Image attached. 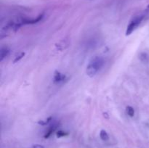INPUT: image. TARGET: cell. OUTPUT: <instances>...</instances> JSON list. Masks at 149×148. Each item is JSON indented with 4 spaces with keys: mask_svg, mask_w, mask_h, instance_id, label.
Here are the masks:
<instances>
[{
    "mask_svg": "<svg viewBox=\"0 0 149 148\" xmlns=\"http://www.w3.org/2000/svg\"><path fill=\"white\" fill-rule=\"evenodd\" d=\"M103 65V59L100 57H95L89 62L88 65L87 66V75L90 77H94L96 75L99 70L102 68Z\"/></svg>",
    "mask_w": 149,
    "mask_h": 148,
    "instance_id": "cell-1",
    "label": "cell"
},
{
    "mask_svg": "<svg viewBox=\"0 0 149 148\" xmlns=\"http://www.w3.org/2000/svg\"><path fill=\"white\" fill-rule=\"evenodd\" d=\"M143 19V15H138L132 19L130 21V24L128 25L127 28L126 30V36H129L138 27L141 23L142 22Z\"/></svg>",
    "mask_w": 149,
    "mask_h": 148,
    "instance_id": "cell-2",
    "label": "cell"
},
{
    "mask_svg": "<svg viewBox=\"0 0 149 148\" xmlns=\"http://www.w3.org/2000/svg\"><path fill=\"white\" fill-rule=\"evenodd\" d=\"M70 44V41L68 39H63V40L60 41L58 43H57L55 44V47L59 51H63L64 49H66Z\"/></svg>",
    "mask_w": 149,
    "mask_h": 148,
    "instance_id": "cell-3",
    "label": "cell"
},
{
    "mask_svg": "<svg viewBox=\"0 0 149 148\" xmlns=\"http://www.w3.org/2000/svg\"><path fill=\"white\" fill-rule=\"evenodd\" d=\"M10 53V49L7 46L1 47L0 49V61H2Z\"/></svg>",
    "mask_w": 149,
    "mask_h": 148,
    "instance_id": "cell-4",
    "label": "cell"
},
{
    "mask_svg": "<svg viewBox=\"0 0 149 148\" xmlns=\"http://www.w3.org/2000/svg\"><path fill=\"white\" fill-rule=\"evenodd\" d=\"M65 78V75H63L61 73L58 71H55V74H54V78L53 81L55 83H59L61 81H62Z\"/></svg>",
    "mask_w": 149,
    "mask_h": 148,
    "instance_id": "cell-5",
    "label": "cell"
},
{
    "mask_svg": "<svg viewBox=\"0 0 149 148\" xmlns=\"http://www.w3.org/2000/svg\"><path fill=\"white\" fill-rule=\"evenodd\" d=\"M42 17H43V15H40L36 19H33V20H24V24H34V23H36L40 21L42 19Z\"/></svg>",
    "mask_w": 149,
    "mask_h": 148,
    "instance_id": "cell-6",
    "label": "cell"
},
{
    "mask_svg": "<svg viewBox=\"0 0 149 148\" xmlns=\"http://www.w3.org/2000/svg\"><path fill=\"white\" fill-rule=\"evenodd\" d=\"M100 137L102 140L107 141L109 140V135H108L107 132L105 130H101L100 132Z\"/></svg>",
    "mask_w": 149,
    "mask_h": 148,
    "instance_id": "cell-7",
    "label": "cell"
},
{
    "mask_svg": "<svg viewBox=\"0 0 149 148\" xmlns=\"http://www.w3.org/2000/svg\"><path fill=\"white\" fill-rule=\"evenodd\" d=\"M56 128H57V125L56 124H53V125H52V126H51L50 127H49V130H48V131L47 132L46 134L45 135V138H48V137H49V136L51 135V133H52V132H53L55 130V129H56Z\"/></svg>",
    "mask_w": 149,
    "mask_h": 148,
    "instance_id": "cell-8",
    "label": "cell"
},
{
    "mask_svg": "<svg viewBox=\"0 0 149 148\" xmlns=\"http://www.w3.org/2000/svg\"><path fill=\"white\" fill-rule=\"evenodd\" d=\"M126 111L128 115H130V117H133L134 114H135V110H134L133 107H132L131 106H128V107H127Z\"/></svg>",
    "mask_w": 149,
    "mask_h": 148,
    "instance_id": "cell-9",
    "label": "cell"
},
{
    "mask_svg": "<svg viewBox=\"0 0 149 148\" xmlns=\"http://www.w3.org/2000/svg\"><path fill=\"white\" fill-rule=\"evenodd\" d=\"M24 55H25V52H20V53H19L18 55H16L15 58L14 60H13V62H14V63H15V62L20 61V59H21L22 58L24 57Z\"/></svg>",
    "mask_w": 149,
    "mask_h": 148,
    "instance_id": "cell-10",
    "label": "cell"
},
{
    "mask_svg": "<svg viewBox=\"0 0 149 148\" xmlns=\"http://www.w3.org/2000/svg\"><path fill=\"white\" fill-rule=\"evenodd\" d=\"M140 59H141V60L142 61V62H146L148 59V55H147V54L142 53L141 55V56H140Z\"/></svg>",
    "mask_w": 149,
    "mask_h": 148,
    "instance_id": "cell-11",
    "label": "cell"
},
{
    "mask_svg": "<svg viewBox=\"0 0 149 148\" xmlns=\"http://www.w3.org/2000/svg\"><path fill=\"white\" fill-rule=\"evenodd\" d=\"M67 134H68V133L63 131H58L57 132V136H58V138L62 137V136H66Z\"/></svg>",
    "mask_w": 149,
    "mask_h": 148,
    "instance_id": "cell-12",
    "label": "cell"
},
{
    "mask_svg": "<svg viewBox=\"0 0 149 148\" xmlns=\"http://www.w3.org/2000/svg\"><path fill=\"white\" fill-rule=\"evenodd\" d=\"M30 148H45L44 147L43 145H34L33 146L31 147Z\"/></svg>",
    "mask_w": 149,
    "mask_h": 148,
    "instance_id": "cell-13",
    "label": "cell"
},
{
    "mask_svg": "<svg viewBox=\"0 0 149 148\" xmlns=\"http://www.w3.org/2000/svg\"><path fill=\"white\" fill-rule=\"evenodd\" d=\"M147 10L149 12V4L148 5V7H147Z\"/></svg>",
    "mask_w": 149,
    "mask_h": 148,
    "instance_id": "cell-14",
    "label": "cell"
}]
</instances>
